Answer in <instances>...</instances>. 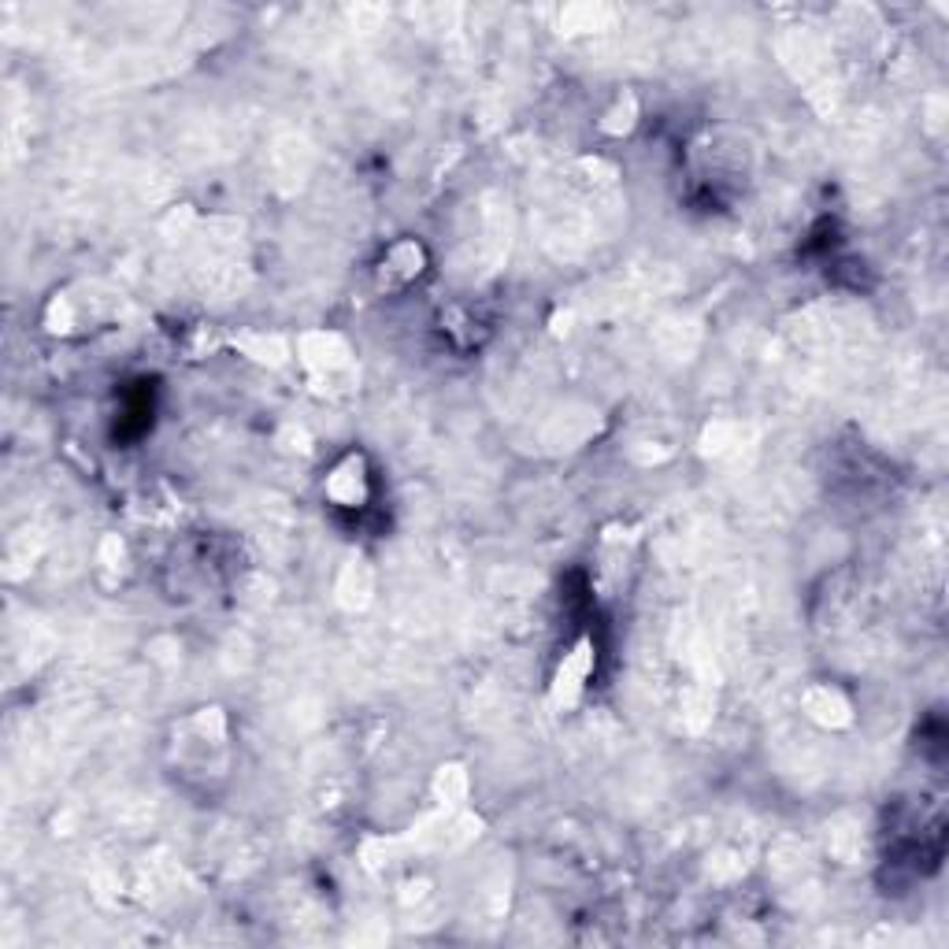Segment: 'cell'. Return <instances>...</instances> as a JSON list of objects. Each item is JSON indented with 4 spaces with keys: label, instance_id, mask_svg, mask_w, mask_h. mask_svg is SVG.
Wrapping results in <instances>:
<instances>
[{
    "label": "cell",
    "instance_id": "cell-5",
    "mask_svg": "<svg viewBox=\"0 0 949 949\" xmlns=\"http://www.w3.org/2000/svg\"><path fill=\"white\" fill-rule=\"evenodd\" d=\"M438 790L449 798V805H456V801L464 798V790H467L464 771H460V768H442V776H438Z\"/></svg>",
    "mask_w": 949,
    "mask_h": 949
},
{
    "label": "cell",
    "instance_id": "cell-2",
    "mask_svg": "<svg viewBox=\"0 0 949 949\" xmlns=\"http://www.w3.org/2000/svg\"><path fill=\"white\" fill-rule=\"evenodd\" d=\"M327 497L338 501L341 508H357L368 497V475H364V460L349 456L341 460L335 472L327 475Z\"/></svg>",
    "mask_w": 949,
    "mask_h": 949
},
{
    "label": "cell",
    "instance_id": "cell-4",
    "mask_svg": "<svg viewBox=\"0 0 949 949\" xmlns=\"http://www.w3.org/2000/svg\"><path fill=\"white\" fill-rule=\"evenodd\" d=\"M419 257H423V252H419V246H413V241L389 249L386 260H383V282H386V286H394V275H400V286H405V282H413L419 275Z\"/></svg>",
    "mask_w": 949,
    "mask_h": 949
},
{
    "label": "cell",
    "instance_id": "cell-1",
    "mask_svg": "<svg viewBox=\"0 0 949 949\" xmlns=\"http://www.w3.org/2000/svg\"><path fill=\"white\" fill-rule=\"evenodd\" d=\"M590 675H594V645L583 639L572 653H564L561 668H556V679H553V704L556 709H572V704L583 698Z\"/></svg>",
    "mask_w": 949,
    "mask_h": 949
},
{
    "label": "cell",
    "instance_id": "cell-3",
    "mask_svg": "<svg viewBox=\"0 0 949 949\" xmlns=\"http://www.w3.org/2000/svg\"><path fill=\"white\" fill-rule=\"evenodd\" d=\"M805 709H809V716L816 723H824V727H846V723L854 720V709H849V701L843 698V690H835V687H812L805 693Z\"/></svg>",
    "mask_w": 949,
    "mask_h": 949
}]
</instances>
